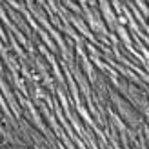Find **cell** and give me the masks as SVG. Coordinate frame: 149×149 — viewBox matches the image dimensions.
<instances>
[{
  "instance_id": "6da1fadb",
  "label": "cell",
  "mask_w": 149,
  "mask_h": 149,
  "mask_svg": "<svg viewBox=\"0 0 149 149\" xmlns=\"http://www.w3.org/2000/svg\"><path fill=\"white\" fill-rule=\"evenodd\" d=\"M100 6H102V13H104V17H106L107 24H109L111 27H115V17H113V11H111L107 0H100Z\"/></svg>"
}]
</instances>
